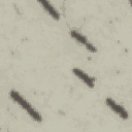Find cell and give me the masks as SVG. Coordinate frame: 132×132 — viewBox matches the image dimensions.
Instances as JSON below:
<instances>
[{"instance_id":"cell-4","label":"cell","mask_w":132,"mask_h":132,"mask_svg":"<svg viewBox=\"0 0 132 132\" xmlns=\"http://www.w3.org/2000/svg\"><path fill=\"white\" fill-rule=\"evenodd\" d=\"M72 71H73V73H74L78 78H80L88 87H90V88H93V87H94V85H95V78H94V77H91L90 75H88L86 72H84L82 70H80V69H78V68H73Z\"/></svg>"},{"instance_id":"cell-5","label":"cell","mask_w":132,"mask_h":132,"mask_svg":"<svg viewBox=\"0 0 132 132\" xmlns=\"http://www.w3.org/2000/svg\"><path fill=\"white\" fill-rule=\"evenodd\" d=\"M39 3L42 5V7L50 13V15H52L55 20H59L60 19V13L58 12V10L56 8H54V6L47 2V1H39Z\"/></svg>"},{"instance_id":"cell-3","label":"cell","mask_w":132,"mask_h":132,"mask_svg":"<svg viewBox=\"0 0 132 132\" xmlns=\"http://www.w3.org/2000/svg\"><path fill=\"white\" fill-rule=\"evenodd\" d=\"M105 102H106V104H107L116 113H118L122 119H124V120H127V119H128V112H127V110H126L123 106H121L120 104H118L113 99H111V98H106V99H105Z\"/></svg>"},{"instance_id":"cell-1","label":"cell","mask_w":132,"mask_h":132,"mask_svg":"<svg viewBox=\"0 0 132 132\" xmlns=\"http://www.w3.org/2000/svg\"><path fill=\"white\" fill-rule=\"evenodd\" d=\"M10 97H11V99H12L13 101H15L20 106H22V107L29 113V116H30L33 120H35L36 122H41V121H42V118H41V116L39 114V112H38L24 97H22L19 92L14 91V90H11V91H10Z\"/></svg>"},{"instance_id":"cell-2","label":"cell","mask_w":132,"mask_h":132,"mask_svg":"<svg viewBox=\"0 0 132 132\" xmlns=\"http://www.w3.org/2000/svg\"><path fill=\"white\" fill-rule=\"evenodd\" d=\"M70 35L76 40V41H78L79 43H81V44H84L86 47H87V50L88 51H90V52H92V53H96L97 52V50H96V47L84 36V35H81L80 33H78L77 31H75V30H71L70 31Z\"/></svg>"}]
</instances>
